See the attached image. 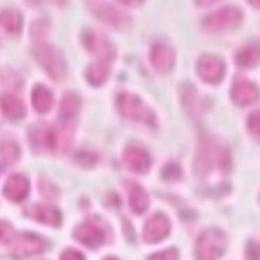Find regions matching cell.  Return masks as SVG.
Wrapping results in <instances>:
<instances>
[{"label":"cell","mask_w":260,"mask_h":260,"mask_svg":"<svg viewBox=\"0 0 260 260\" xmlns=\"http://www.w3.org/2000/svg\"><path fill=\"white\" fill-rule=\"evenodd\" d=\"M31 99H32V106L34 109L38 111V113H48L52 104H54V97H52V93L49 91V89H47L45 86L38 85L34 87L32 90V94H31Z\"/></svg>","instance_id":"obj_21"},{"label":"cell","mask_w":260,"mask_h":260,"mask_svg":"<svg viewBox=\"0 0 260 260\" xmlns=\"http://www.w3.org/2000/svg\"><path fill=\"white\" fill-rule=\"evenodd\" d=\"M0 111L9 120H20L25 115L24 103L12 93L0 96Z\"/></svg>","instance_id":"obj_18"},{"label":"cell","mask_w":260,"mask_h":260,"mask_svg":"<svg viewBox=\"0 0 260 260\" xmlns=\"http://www.w3.org/2000/svg\"><path fill=\"white\" fill-rule=\"evenodd\" d=\"M242 12L234 6H225L219 10L210 13L204 21L203 27L210 32H224L234 30L242 23Z\"/></svg>","instance_id":"obj_3"},{"label":"cell","mask_w":260,"mask_h":260,"mask_svg":"<svg viewBox=\"0 0 260 260\" xmlns=\"http://www.w3.org/2000/svg\"><path fill=\"white\" fill-rule=\"evenodd\" d=\"M62 259H85V256L80 253V252H76V250H72V249H68L62 253Z\"/></svg>","instance_id":"obj_31"},{"label":"cell","mask_w":260,"mask_h":260,"mask_svg":"<svg viewBox=\"0 0 260 260\" xmlns=\"http://www.w3.org/2000/svg\"><path fill=\"white\" fill-rule=\"evenodd\" d=\"M249 3L254 7H260V0H248Z\"/></svg>","instance_id":"obj_35"},{"label":"cell","mask_w":260,"mask_h":260,"mask_svg":"<svg viewBox=\"0 0 260 260\" xmlns=\"http://www.w3.org/2000/svg\"><path fill=\"white\" fill-rule=\"evenodd\" d=\"M85 47L91 54H94L100 59V61L111 62L115 56L114 47L110 44V41L100 34L99 31L94 30H86L82 36Z\"/></svg>","instance_id":"obj_8"},{"label":"cell","mask_w":260,"mask_h":260,"mask_svg":"<svg viewBox=\"0 0 260 260\" xmlns=\"http://www.w3.org/2000/svg\"><path fill=\"white\" fill-rule=\"evenodd\" d=\"M117 2H120L121 5H125V6L129 7H137L144 3V0H117Z\"/></svg>","instance_id":"obj_32"},{"label":"cell","mask_w":260,"mask_h":260,"mask_svg":"<svg viewBox=\"0 0 260 260\" xmlns=\"http://www.w3.org/2000/svg\"><path fill=\"white\" fill-rule=\"evenodd\" d=\"M260 97V90L256 83L250 82L248 79L238 76L232 83L231 89V99L238 106H250L256 103Z\"/></svg>","instance_id":"obj_9"},{"label":"cell","mask_w":260,"mask_h":260,"mask_svg":"<svg viewBox=\"0 0 260 260\" xmlns=\"http://www.w3.org/2000/svg\"><path fill=\"white\" fill-rule=\"evenodd\" d=\"M37 61L40 62V65L45 69V72L48 73L54 80H62L65 73H67V65L63 61L62 54L54 47L40 44L37 47L36 51Z\"/></svg>","instance_id":"obj_6"},{"label":"cell","mask_w":260,"mask_h":260,"mask_svg":"<svg viewBox=\"0 0 260 260\" xmlns=\"http://www.w3.org/2000/svg\"><path fill=\"white\" fill-rule=\"evenodd\" d=\"M197 72L207 83L217 85L225 75V63L215 55H203L197 62Z\"/></svg>","instance_id":"obj_10"},{"label":"cell","mask_w":260,"mask_h":260,"mask_svg":"<svg viewBox=\"0 0 260 260\" xmlns=\"http://www.w3.org/2000/svg\"><path fill=\"white\" fill-rule=\"evenodd\" d=\"M0 27L9 34H18L23 28V17L17 10L6 9L0 12Z\"/></svg>","instance_id":"obj_22"},{"label":"cell","mask_w":260,"mask_h":260,"mask_svg":"<svg viewBox=\"0 0 260 260\" xmlns=\"http://www.w3.org/2000/svg\"><path fill=\"white\" fill-rule=\"evenodd\" d=\"M215 2L218 0H196V3L201 7H206V6H210V5H214Z\"/></svg>","instance_id":"obj_33"},{"label":"cell","mask_w":260,"mask_h":260,"mask_svg":"<svg viewBox=\"0 0 260 260\" xmlns=\"http://www.w3.org/2000/svg\"><path fill=\"white\" fill-rule=\"evenodd\" d=\"M170 232V222L168 217L157 212L153 217L146 222L145 228H144V238L146 242L156 243L164 241L166 236L169 235Z\"/></svg>","instance_id":"obj_12"},{"label":"cell","mask_w":260,"mask_h":260,"mask_svg":"<svg viewBox=\"0 0 260 260\" xmlns=\"http://www.w3.org/2000/svg\"><path fill=\"white\" fill-rule=\"evenodd\" d=\"M127 188L128 194H129V206L133 208V211L135 214H142L148 208V206H149L148 194L137 183H127Z\"/></svg>","instance_id":"obj_20"},{"label":"cell","mask_w":260,"mask_h":260,"mask_svg":"<svg viewBox=\"0 0 260 260\" xmlns=\"http://www.w3.org/2000/svg\"><path fill=\"white\" fill-rule=\"evenodd\" d=\"M124 162L135 173H146L151 168V156L139 146H128L124 152Z\"/></svg>","instance_id":"obj_14"},{"label":"cell","mask_w":260,"mask_h":260,"mask_svg":"<svg viewBox=\"0 0 260 260\" xmlns=\"http://www.w3.org/2000/svg\"><path fill=\"white\" fill-rule=\"evenodd\" d=\"M117 109L124 117L134 120V121H141L145 124L155 122V115L152 113V110L141 99L134 94H128V93L118 94Z\"/></svg>","instance_id":"obj_4"},{"label":"cell","mask_w":260,"mask_h":260,"mask_svg":"<svg viewBox=\"0 0 260 260\" xmlns=\"http://www.w3.org/2000/svg\"><path fill=\"white\" fill-rule=\"evenodd\" d=\"M248 129L253 135L260 137V110L250 113L248 117Z\"/></svg>","instance_id":"obj_27"},{"label":"cell","mask_w":260,"mask_h":260,"mask_svg":"<svg viewBox=\"0 0 260 260\" xmlns=\"http://www.w3.org/2000/svg\"><path fill=\"white\" fill-rule=\"evenodd\" d=\"M13 238L12 225L5 221H0V243L9 242Z\"/></svg>","instance_id":"obj_28"},{"label":"cell","mask_w":260,"mask_h":260,"mask_svg":"<svg viewBox=\"0 0 260 260\" xmlns=\"http://www.w3.org/2000/svg\"><path fill=\"white\" fill-rule=\"evenodd\" d=\"M107 235H109L107 226L104 225V222L96 219L79 225L75 230V238L89 248H99L100 245H103L107 241Z\"/></svg>","instance_id":"obj_7"},{"label":"cell","mask_w":260,"mask_h":260,"mask_svg":"<svg viewBox=\"0 0 260 260\" xmlns=\"http://www.w3.org/2000/svg\"><path fill=\"white\" fill-rule=\"evenodd\" d=\"M79 107H80V99L76 94H73V93H68L62 99L61 107H59V110H61L59 114L65 120L72 118L73 115L79 111Z\"/></svg>","instance_id":"obj_24"},{"label":"cell","mask_w":260,"mask_h":260,"mask_svg":"<svg viewBox=\"0 0 260 260\" xmlns=\"http://www.w3.org/2000/svg\"><path fill=\"white\" fill-rule=\"evenodd\" d=\"M249 259H260V245L256 242H250L248 246Z\"/></svg>","instance_id":"obj_30"},{"label":"cell","mask_w":260,"mask_h":260,"mask_svg":"<svg viewBox=\"0 0 260 260\" xmlns=\"http://www.w3.org/2000/svg\"><path fill=\"white\" fill-rule=\"evenodd\" d=\"M151 63L157 72L166 73L175 65V51L168 44L155 43L151 48Z\"/></svg>","instance_id":"obj_13"},{"label":"cell","mask_w":260,"mask_h":260,"mask_svg":"<svg viewBox=\"0 0 260 260\" xmlns=\"http://www.w3.org/2000/svg\"><path fill=\"white\" fill-rule=\"evenodd\" d=\"M93 12L102 21L110 25H114V27H121L128 23V17L124 13L117 10L115 7L110 6L107 3H102V2L94 3Z\"/></svg>","instance_id":"obj_16"},{"label":"cell","mask_w":260,"mask_h":260,"mask_svg":"<svg viewBox=\"0 0 260 260\" xmlns=\"http://www.w3.org/2000/svg\"><path fill=\"white\" fill-rule=\"evenodd\" d=\"M47 249V242L34 234H21L14 239L13 253L16 256H34Z\"/></svg>","instance_id":"obj_11"},{"label":"cell","mask_w":260,"mask_h":260,"mask_svg":"<svg viewBox=\"0 0 260 260\" xmlns=\"http://www.w3.org/2000/svg\"><path fill=\"white\" fill-rule=\"evenodd\" d=\"M31 3H45V2H48V3H55V5H62L65 0H30Z\"/></svg>","instance_id":"obj_34"},{"label":"cell","mask_w":260,"mask_h":260,"mask_svg":"<svg viewBox=\"0 0 260 260\" xmlns=\"http://www.w3.org/2000/svg\"><path fill=\"white\" fill-rule=\"evenodd\" d=\"M73 129L68 124H37L30 129L31 145L37 151H65L72 142Z\"/></svg>","instance_id":"obj_1"},{"label":"cell","mask_w":260,"mask_h":260,"mask_svg":"<svg viewBox=\"0 0 260 260\" xmlns=\"http://www.w3.org/2000/svg\"><path fill=\"white\" fill-rule=\"evenodd\" d=\"M226 248V236L219 230L203 232L196 245V254L199 259H219Z\"/></svg>","instance_id":"obj_5"},{"label":"cell","mask_w":260,"mask_h":260,"mask_svg":"<svg viewBox=\"0 0 260 260\" xmlns=\"http://www.w3.org/2000/svg\"><path fill=\"white\" fill-rule=\"evenodd\" d=\"M28 191H30V183L27 180V177L21 175L10 176L3 187L5 197L14 203L23 201L28 196Z\"/></svg>","instance_id":"obj_15"},{"label":"cell","mask_w":260,"mask_h":260,"mask_svg":"<svg viewBox=\"0 0 260 260\" xmlns=\"http://www.w3.org/2000/svg\"><path fill=\"white\" fill-rule=\"evenodd\" d=\"M236 63L241 68H253L260 62V44L249 43L238 51L235 58Z\"/></svg>","instance_id":"obj_19"},{"label":"cell","mask_w":260,"mask_h":260,"mask_svg":"<svg viewBox=\"0 0 260 260\" xmlns=\"http://www.w3.org/2000/svg\"><path fill=\"white\" fill-rule=\"evenodd\" d=\"M110 62L100 61L99 63H94V65H90L89 69L86 71V78L90 82L91 85L100 86L102 83L106 82V79L109 76V67Z\"/></svg>","instance_id":"obj_23"},{"label":"cell","mask_w":260,"mask_h":260,"mask_svg":"<svg viewBox=\"0 0 260 260\" xmlns=\"http://www.w3.org/2000/svg\"><path fill=\"white\" fill-rule=\"evenodd\" d=\"M20 156V148L13 141H5L0 144V157L7 165L14 164Z\"/></svg>","instance_id":"obj_25"},{"label":"cell","mask_w":260,"mask_h":260,"mask_svg":"<svg viewBox=\"0 0 260 260\" xmlns=\"http://www.w3.org/2000/svg\"><path fill=\"white\" fill-rule=\"evenodd\" d=\"M25 214L32 219L38 221V222H43L45 225H52V226H58L62 221L61 212L52 208V207L43 206V204L31 206L25 211Z\"/></svg>","instance_id":"obj_17"},{"label":"cell","mask_w":260,"mask_h":260,"mask_svg":"<svg viewBox=\"0 0 260 260\" xmlns=\"http://www.w3.org/2000/svg\"><path fill=\"white\" fill-rule=\"evenodd\" d=\"M231 165L230 151L225 145H218L212 142H207L201 146L200 155L197 157L196 170L200 176L210 173L214 168L221 170H226Z\"/></svg>","instance_id":"obj_2"},{"label":"cell","mask_w":260,"mask_h":260,"mask_svg":"<svg viewBox=\"0 0 260 260\" xmlns=\"http://www.w3.org/2000/svg\"><path fill=\"white\" fill-rule=\"evenodd\" d=\"M177 256H179L177 250H175V249H168L165 252L153 254L151 259H177Z\"/></svg>","instance_id":"obj_29"},{"label":"cell","mask_w":260,"mask_h":260,"mask_svg":"<svg viewBox=\"0 0 260 260\" xmlns=\"http://www.w3.org/2000/svg\"><path fill=\"white\" fill-rule=\"evenodd\" d=\"M183 103L188 110V113H196L201 110V103L200 102V96L197 91L194 90V87L190 89H184V96H183Z\"/></svg>","instance_id":"obj_26"}]
</instances>
